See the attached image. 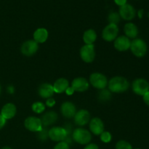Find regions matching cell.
Instances as JSON below:
<instances>
[{
	"label": "cell",
	"mask_w": 149,
	"mask_h": 149,
	"mask_svg": "<svg viewBox=\"0 0 149 149\" xmlns=\"http://www.w3.org/2000/svg\"><path fill=\"white\" fill-rule=\"evenodd\" d=\"M108 87L111 93H122L128 90L130 83L125 77H114L109 81Z\"/></svg>",
	"instance_id": "1"
},
{
	"label": "cell",
	"mask_w": 149,
	"mask_h": 149,
	"mask_svg": "<svg viewBox=\"0 0 149 149\" xmlns=\"http://www.w3.org/2000/svg\"><path fill=\"white\" fill-rule=\"evenodd\" d=\"M37 138L39 141H46L49 138V130L47 127H42V129L37 132Z\"/></svg>",
	"instance_id": "26"
},
{
	"label": "cell",
	"mask_w": 149,
	"mask_h": 149,
	"mask_svg": "<svg viewBox=\"0 0 149 149\" xmlns=\"http://www.w3.org/2000/svg\"><path fill=\"white\" fill-rule=\"evenodd\" d=\"M89 84L88 81L83 77H78L74 79L71 82V87L74 89V92L83 93L88 90Z\"/></svg>",
	"instance_id": "14"
},
{
	"label": "cell",
	"mask_w": 149,
	"mask_h": 149,
	"mask_svg": "<svg viewBox=\"0 0 149 149\" xmlns=\"http://www.w3.org/2000/svg\"><path fill=\"white\" fill-rule=\"evenodd\" d=\"M72 139L77 143L85 145L91 141L92 135L87 130L79 127L73 131Z\"/></svg>",
	"instance_id": "2"
},
{
	"label": "cell",
	"mask_w": 149,
	"mask_h": 149,
	"mask_svg": "<svg viewBox=\"0 0 149 149\" xmlns=\"http://www.w3.org/2000/svg\"><path fill=\"white\" fill-rule=\"evenodd\" d=\"M148 17H149V13H148Z\"/></svg>",
	"instance_id": "41"
},
{
	"label": "cell",
	"mask_w": 149,
	"mask_h": 149,
	"mask_svg": "<svg viewBox=\"0 0 149 149\" xmlns=\"http://www.w3.org/2000/svg\"><path fill=\"white\" fill-rule=\"evenodd\" d=\"M90 83L95 88L101 90L106 89V87L108 86L109 81L104 74L96 72L90 75Z\"/></svg>",
	"instance_id": "4"
},
{
	"label": "cell",
	"mask_w": 149,
	"mask_h": 149,
	"mask_svg": "<svg viewBox=\"0 0 149 149\" xmlns=\"http://www.w3.org/2000/svg\"><path fill=\"white\" fill-rule=\"evenodd\" d=\"M7 92H8L9 93H10V94H13V93H14L15 92V88L13 86H9L8 87H7Z\"/></svg>",
	"instance_id": "37"
},
{
	"label": "cell",
	"mask_w": 149,
	"mask_h": 149,
	"mask_svg": "<svg viewBox=\"0 0 149 149\" xmlns=\"http://www.w3.org/2000/svg\"><path fill=\"white\" fill-rule=\"evenodd\" d=\"M127 1V0H114L115 3H116L117 5L120 6V7H122V6L126 4Z\"/></svg>",
	"instance_id": "33"
},
{
	"label": "cell",
	"mask_w": 149,
	"mask_h": 149,
	"mask_svg": "<svg viewBox=\"0 0 149 149\" xmlns=\"http://www.w3.org/2000/svg\"><path fill=\"white\" fill-rule=\"evenodd\" d=\"M53 89L55 93L61 94L65 92L66 89L69 87V82L65 78H60L55 81L53 85Z\"/></svg>",
	"instance_id": "20"
},
{
	"label": "cell",
	"mask_w": 149,
	"mask_h": 149,
	"mask_svg": "<svg viewBox=\"0 0 149 149\" xmlns=\"http://www.w3.org/2000/svg\"><path fill=\"white\" fill-rule=\"evenodd\" d=\"M131 42L126 36H120L114 40V47L120 52L127 51L130 48Z\"/></svg>",
	"instance_id": "17"
},
{
	"label": "cell",
	"mask_w": 149,
	"mask_h": 149,
	"mask_svg": "<svg viewBox=\"0 0 149 149\" xmlns=\"http://www.w3.org/2000/svg\"><path fill=\"white\" fill-rule=\"evenodd\" d=\"M136 149H139V148H136Z\"/></svg>",
	"instance_id": "42"
},
{
	"label": "cell",
	"mask_w": 149,
	"mask_h": 149,
	"mask_svg": "<svg viewBox=\"0 0 149 149\" xmlns=\"http://www.w3.org/2000/svg\"><path fill=\"white\" fill-rule=\"evenodd\" d=\"M74 90L71 87H68V88L66 89V90H65V93H66L68 95H71L74 94Z\"/></svg>",
	"instance_id": "36"
},
{
	"label": "cell",
	"mask_w": 149,
	"mask_h": 149,
	"mask_svg": "<svg viewBox=\"0 0 149 149\" xmlns=\"http://www.w3.org/2000/svg\"><path fill=\"white\" fill-rule=\"evenodd\" d=\"M61 112L64 117L67 119H71V118H74L77 113V108L75 105L71 102H64L61 106Z\"/></svg>",
	"instance_id": "12"
},
{
	"label": "cell",
	"mask_w": 149,
	"mask_h": 149,
	"mask_svg": "<svg viewBox=\"0 0 149 149\" xmlns=\"http://www.w3.org/2000/svg\"><path fill=\"white\" fill-rule=\"evenodd\" d=\"M120 15L117 13H111L108 17V20L111 24L117 25L120 21Z\"/></svg>",
	"instance_id": "27"
},
{
	"label": "cell",
	"mask_w": 149,
	"mask_h": 149,
	"mask_svg": "<svg viewBox=\"0 0 149 149\" xmlns=\"http://www.w3.org/2000/svg\"><path fill=\"white\" fill-rule=\"evenodd\" d=\"M143 14V10H140L139 11H138V17H139L140 18H142Z\"/></svg>",
	"instance_id": "38"
},
{
	"label": "cell",
	"mask_w": 149,
	"mask_h": 149,
	"mask_svg": "<svg viewBox=\"0 0 149 149\" xmlns=\"http://www.w3.org/2000/svg\"><path fill=\"white\" fill-rule=\"evenodd\" d=\"M90 130L92 133L95 135H100L104 131V124L100 118L95 117L90 119Z\"/></svg>",
	"instance_id": "16"
},
{
	"label": "cell",
	"mask_w": 149,
	"mask_h": 149,
	"mask_svg": "<svg viewBox=\"0 0 149 149\" xmlns=\"http://www.w3.org/2000/svg\"><path fill=\"white\" fill-rule=\"evenodd\" d=\"M32 111L36 113H42L45 110V105L42 102H35L31 106Z\"/></svg>",
	"instance_id": "25"
},
{
	"label": "cell",
	"mask_w": 149,
	"mask_h": 149,
	"mask_svg": "<svg viewBox=\"0 0 149 149\" xmlns=\"http://www.w3.org/2000/svg\"><path fill=\"white\" fill-rule=\"evenodd\" d=\"M100 140H101L102 142L103 143H107L111 142L112 139L111 134L109 132H107V131H103L101 134H100Z\"/></svg>",
	"instance_id": "28"
},
{
	"label": "cell",
	"mask_w": 149,
	"mask_h": 149,
	"mask_svg": "<svg viewBox=\"0 0 149 149\" xmlns=\"http://www.w3.org/2000/svg\"><path fill=\"white\" fill-rule=\"evenodd\" d=\"M6 124V119L0 114V130L2 127H4V126Z\"/></svg>",
	"instance_id": "34"
},
{
	"label": "cell",
	"mask_w": 149,
	"mask_h": 149,
	"mask_svg": "<svg viewBox=\"0 0 149 149\" xmlns=\"http://www.w3.org/2000/svg\"><path fill=\"white\" fill-rule=\"evenodd\" d=\"M55 105V100L52 97H49V98L47 99L46 100V106L49 108L53 107Z\"/></svg>",
	"instance_id": "31"
},
{
	"label": "cell",
	"mask_w": 149,
	"mask_h": 149,
	"mask_svg": "<svg viewBox=\"0 0 149 149\" xmlns=\"http://www.w3.org/2000/svg\"><path fill=\"white\" fill-rule=\"evenodd\" d=\"M2 149H12V148H10V147H4V148H3Z\"/></svg>",
	"instance_id": "39"
},
{
	"label": "cell",
	"mask_w": 149,
	"mask_h": 149,
	"mask_svg": "<svg viewBox=\"0 0 149 149\" xmlns=\"http://www.w3.org/2000/svg\"><path fill=\"white\" fill-rule=\"evenodd\" d=\"M143 100L146 105L149 106V91L147 92L143 95Z\"/></svg>",
	"instance_id": "35"
},
{
	"label": "cell",
	"mask_w": 149,
	"mask_h": 149,
	"mask_svg": "<svg viewBox=\"0 0 149 149\" xmlns=\"http://www.w3.org/2000/svg\"><path fill=\"white\" fill-rule=\"evenodd\" d=\"M118 33H119V27L117 25L109 23L103 30L102 37L106 42H112L117 38Z\"/></svg>",
	"instance_id": "5"
},
{
	"label": "cell",
	"mask_w": 149,
	"mask_h": 149,
	"mask_svg": "<svg viewBox=\"0 0 149 149\" xmlns=\"http://www.w3.org/2000/svg\"><path fill=\"white\" fill-rule=\"evenodd\" d=\"M124 31L127 38L135 39L138 34V29L136 25L132 23H128L125 24L124 27Z\"/></svg>",
	"instance_id": "22"
},
{
	"label": "cell",
	"mask_w": 149,
	"mask_h": 149,
	"mask_svg": "<svg viewBox=\"0 0 149 149\" xmlns=\"http://www.w3.org/2000/svg\"><path fill=\"white\" fill-rule=\"evenodd\" d=\"M132 90L138 95L143 96L149 91V84L144 79H136L132 82Z\"/></svg>",
	"instance_id": "7"
},
{
	"label": "cell",
	"mask_w": 149,
	"mask_h": 149,
	"mask_svg": "<svg viewBox=\"0 0 149 149\" xmlns=\"http://www.w3.org/2000/svg\"><path fill=\"white\" fill-rule=\"evenodd\" d=\"M38 49H39V45L34 40L26 41L20 47L22 54L28 57L34 55Z\"/></svg>",
	"instance_id": "9"
},
{
	"label": "cell",
	"mask_w": 149,
	"mask_h": 149,
	"mask_svg": "<svg viewBox=\"0 0 149 149\" xmlns=\"http://www.w3.org/2000/svg\"><path fill=\"white\" fill-rule=\"evenodd\" d=\"M119 14L120 17L124 20H131L135 17L136 12H135V8L132 5L129 4H126L120 7Z\"/></svg>",
	"instance_id": "13"
},
{
	"label": "cell",
	"mask_w": 149,
	"mask_h": 149,
	"mask_svg": "<svg viewBox=\"0 0 149 149\" xmlns=\"http://www.w3.org/2000/svg\"><path fill=\"white\" fill-rule=\"evenodd\" d=\"M17 113L16 106L13 103H9L4 105L1 111V115L7 120V119H13Z\"/></svg>",
	"instance_id": "19"
},
{
	"label": "cell",
	"mask_w": 149,
	"mask_h": 149,
	"mask_svg": "<svg viewBox=\"0 0 149 149\" xmlns=\"http://www.w3.org/2000/svg\"><path fill=\"white\" fill-rule=\"evenodd\" d=\"M84 149H99L98 146L95 143H90Z\"/></svg>",
	"instance_id": "32"
},
{
	"label": "cell",
	"mask_w": 149,
	"mask_h": 149,
	"mask_svg": "<svg viewBox=\"0 0 149 149\" xmlns=\"http://www.w3.org/2000/svg\"><path fill=\"white\" fill-rule=\"evenodd\" d=\"M116 149H132L130 143L125 141H119L116 143Z\"/></svg>",
	"instance_id": "29"
},
{
	"label": "cell",
	"mask_w": 149,
	"mask_h": 149,
	"mask_svg": "<svg viewBox=\"0 0 149 149\" xmlns=\"http://www.w3.org/2000/svg\"><path fill=\"white\" fill-rule=\"evenodd\" d=\"M74 122L77 125L82 127L88 124L90 121V113L85 109H81L76 113L74 116Z\"/></svg>",
	"instance_id": "11"
},
{
	"label": "cell",
	"mask_w": 149,
	"mask_h": 149,
	"mask_svg": "<svg viewBox=\"0 0 149 149\" xmlns=\"http://www.w3.org/2000/svg\"><path fill=\"white\" fill-rule=\"evenodd\" d=\"M97 39V33L93 29H88L83 34V41L85 45H93Z\"/></svg>",
	"instance_id": "23"
},
{
	"label": "cell",
	"mask_w": 149,
	"mask_h": 149,
	"mask_svg": "<svg viewBox=\"0 0 149 149\" xmlns=\"http://www.w3.org/2000/svg\"><path fill=\"white\" fill-rule=\"evenodd\" d=\"M48 38V31L45 28L37 29L33 33V40L38 44L44 43Z\"/></svg>",
	"instance_id": "21"
},
{
	"label": "cell",
	"mask_w": 149,
	"mask_h": 149,
	"mask_svg": "<svg viewBox=\"0 0 149 149\" xmlns=\"http://www.w3.org/2000/svg\"><path fill=\"white\" fill-rule=\"evenodd\" d=\"M54 149H69V145L64 141H61L55 146Z\"/></svg>",
	"instance_id": "30"
},
{
	"label": "cell",
	"mask_w": 149,
	"mask_h": 149,
	"mask_svg": "<svg viewBox=\"0 0 149 149\" xmlns=\"http://www.w3.org/2000/svg\"><path fill=\"white\" fill-rule=\"evenodd\" d=\"M80 56L84 62L92 63L95 58V51L93 45H85L80 49Z\"/></svg>",
	"instance_id": "6"
},
{
	"label": "cell",
	"mask_w": 149,
	"mask_h": 149,
	"mask_svg": "<svg viewBox=\"0 0 149 149\" xmlns=\"http://www.w3.org/2000/svg\"><path fill=\"white\" fill-rule=\"evenodd\" d=\"M55 93L53 86L49 83H44L39 87L38 94L41 97L44 99H48L52 97Z\"/></svg>",
	"instance_id": "18"
},
{
	"label": "cell",
	"mask_w": 149,
	"mask_h": 149,
	"mask_svg": "<svg viewBox=\"0 0 149 149\" xmlns=\"http://www.w3.org/2000/svg\"><path fill=\"white\" fill-rule=\"evenodd\" d=\"M24 126L28 130L34 132H38L43 127L41 119L36 116H29L26 118L24 122Z\"/></svg>",
	"instance_id": "8"
},
{
	"label": "cell",
	"mask_w": 149,
	"mask_h": 149,
	"mask_svg": "<svg viewBox=\"0 0 149 149\" xmlns=\"http://www.w3.org/2000/svg\"><path fill=\"white\" fill-rule=\"evenodd\" d=\"M58 113L53 111H49L44 113L41 117V122H42L43 127H47L50 125H54L58 120Z\"/></svg>",
	"instance_id": "15"
},
{
	"label": "cell",
	"mask_w": 149,
	"mask_h": 149,
	"mask_svg": "<svg viewBox=\"0 0 149 149\" xmlns=\"http://www.w3.org/2000/svg\"><path fill=\"white\" fill-rule=\"evenodd\" d=\"M134 55L138 58H142L145 56L147 52V45L144 40L141 39H135L131 42L130 48Z\"/></svg>",
	"instance_id": "3"
},
{
	"label": "cell",
	"mask_w": 149,
	"mask_h": 149,
	"mask_svg": "<svg viewBox=\"0 0 149 149\" xmlns=\"http://www.w3.org/2000/svg\"><path fill=\"white\" fill-rule=\"evenodd\" d=\"M111 92L109 90H106V89L100 90L98 93V95H97V98L102 103L109 101L111 99Z\"/></svg>",
	"instance_id": "24"
},
{
	"label": "cell",
	"mask_w": 149,
	"mask_h": 149,
	"mask_svg": "<svg viewBox=\"0 0 149 149\" xmlns=\"http://www.w3.org/2000/svg\"><path fill=\"white\" fill-rule=\"evenodd\" d=\"M66 138V132L61 127H54L49 130V138L55 142H61Z\"/></svg>",
	"instance_id": "10"
},
{
	"label": "cell",
	"mask_w": 149,
	"mask_h": 149,
	"mask_svg": "<svg viewBox=\"0 0 149 149\" xmlns=\"http://www.w3.org/2000/svg\"><path fill=\"white\" fill-rule=\"evenodd\" d=\"M0 93H1V86H0Z\"/></svg>",
	"instance_id": "40"
}]
</instances>
